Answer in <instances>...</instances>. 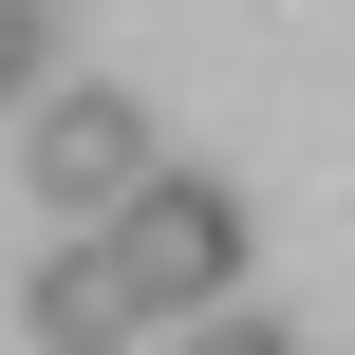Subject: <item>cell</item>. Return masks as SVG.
Returning <instances> with one entry per match:
<instances>
[{
  "instance_id": "cell-3",
  "label": "cell",
  "mask_w": 355,
  "mask_h": 355,
  "mask_svg": "<svg viewBox=\"0 0 355 355\" xmlns=\"http://www.w3.org/2000/svg\"><path fill=\"white\" fill-rule=\"evenodd\" d=\"M19 337H37V355H112V337H150V300H131V281H112V243L75 225V243L37 262V300H19Z\"/></svg>"
},
{
  "instance_id": "cell-1",
  "label": "cell",
  "mask_w": 355,
  "mask_h": 355,
  "mask_svg": "<svg viewBox=\"0 0 355 355\" xmlns=\"http://www.w3.org/2000/svg\"><path fill=\"white\" fill-rule=\"evenodd\" d=\"M94 243H112V281H131L150 318H225V300H243V187H225V168H150Z\"/></svg>"
},
{
  "instance_id": "cell-4",
  "label": "cell",
  "mask_w": 355,
  "mask_h": 355,
  "mask_svg": "<svg viewBox=\"0 0 355 355\" xmlns=\"http://www.w3.org/2000/svg\"><path fill=\"white\" fill-rule=\"evenodd\" d=\"M0 94H37V0H0Z\"/></svg>"
},
{
  "instance_id": "cell-2",
  "label": "cell",
  "mask_w": 355,
  "mask_h": 355,
  "mask_svg": "<svg viewBox=\"0 0 355 355\" xmlns=\"http://www.w3.org/2000/svg\"><path fill=\"white\" fill-rule=\"evenodd\" d=\"M150 168H168V150H150V94H112V75H75V94L19 112V187H37L56 225H112Z\"/></svg>"
}]
</instances>
